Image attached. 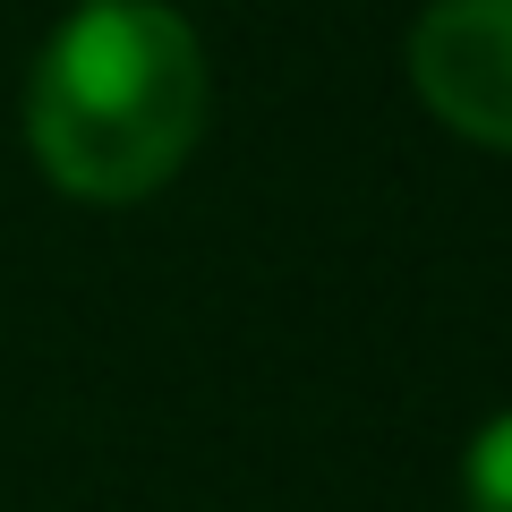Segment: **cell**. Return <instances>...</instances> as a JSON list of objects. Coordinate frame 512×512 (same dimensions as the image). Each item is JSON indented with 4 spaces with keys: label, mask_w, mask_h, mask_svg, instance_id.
Masks as SVG:
<instances>
[{
    "label": "cell",
    "mask_w": 512,
    "mask_h": 512,
    "mask_svg": "<svg viewBox=\"0 0 512 512\" xmlns=\"http://www.w3.org/2000/svg\"><path fill=\"white\" fill-rule=\"evenodd\" d=\"M205 43L163 0H86L26 86V137L52 188L137 205L205 137Z\"/></svg>",
    "instance_id": "cell-1"
},
{
    "label": "cell",
    "mask_w": 512,
    "mask_h": 512,
    "mask_svg": "<svg viewBox=\"0 0 512 512\" xmlns=\"http://www.w3.org/2000/svg\"><path fill=\"white\" fill-rule=\"evenodd\" d=\"M410 86L470 146L512 154V0H436L410 26Z\"/></svg>",
    "instance_id": "cell-2"
},
{
    "label": "cell",
    "mask_w": 512,
    "mask_h": 512,
    "mask_svg": "<svg viewBox=\"0 0 512 512\" xmlns=\"http://www.w3.org/2000/svg\"><path fill=\"white\" fill-rule=\"evenodd\" d=\"M461 504L470 512H512V410H495L461 453Z\"/></svg>",
    "instance_id": "cell-3"
}]
</instances>
